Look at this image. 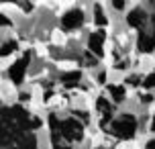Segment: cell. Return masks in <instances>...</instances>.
Wrapping results in <instances>:
<instances>
[{
  "label": "cell",
  "mask_w": 155,
  "mask_h": 149,
  "mask_svg": "<svg viewBox=\"0 0 155 149\" xmlns=\"http://www.w3.org/2000/svg\"><path fill=\"white\" fill-rule=\"evenodd\" d=\"M51 125H53V131H59L68 141H80L84 137V127L76 118H65L61 123H57V118L51 117Z\"/></svg>",
  "instance_id": "obj_1"
},
{
  "label": "cell",
  "mask_w": 155,
  "mask_h": 149,
  "mask_svg": "<svg viewBox=\"0 0 155 149\" xmlns=\"http://www.w3.org/2000/svg\"><path fill=\"white\" fill-rule=\"evenodd\" d=\"M135 129H137V121H135L133 114H120V117L112 123V133L118 135V137H123V139L133 137V135H135Z\"/></svg>",
  "instance_id": "obj_2"
},
{
  "label": "cell",
  "mask_w": 155,
  "mask_h": 149,
  "mask_svg": "<svg viewBox=\"0 0 155 149\" xmlns=\"http://www.w3.org/2000/svg\"><path fill=\"white\" fill-rule=\"evenodd\" d=\"M29 61H31V53H25L23 59H18L16 63H12V65H10L8 76H10V80H12L15 84H21V82H23L25 71H27V68H29Z\"/></svg>",
  "instance_id": "obj_3"
},
{
  "label": "cell",
  "mask_w": 155,
  "mask_h": 149,
  "mask_svg": "<svg viewBox=\"0 0 155 149\" xmlns=\"http://www.w3.org/2000/svg\"><path fill=\"white\" fill-rule=\"evenodd\" d=\"M82 23H84V12H82L80 8L70 10V12L63 15V18H61V27L65 31H74V29H78Z\"/></svg>",
  "instance_id": "obj_4"
},
{
  "label": "cell",
  "mask_w": 155,
  "mask_h": 149,
  "mask_svg": "<svg viewBox=\"0 0 155 149\" xmlns=\"http://www.w3.org/2000/svg\"><path fill=\"white\" fill-rule=\"evenodd\" d=\"M15 139V147L12 149H37V143H35V137L29 133H21V135H12Z\"/></svg>",
  "instance_id": "obj_5"
},
{
  "label": "cell",
  "mask_w": 155,
  "mask_h": 149,
  "mask_svg": "<svg viewBox=\"0 0 155 149\" xmlns=\"http://www.w3.org/2000/svg\"><path fill=\"white\" fill-rule=\"evenodd\" d=\"M145 21H147V15H145V10H141V8H135L133 12H129V16H127V25L129 27H143L145 25Z\"/></svg>",
  "instance_id": "obj_6"
},
{
  "label": "cell",
  "mask_w": 155,
  "mask_h": 149,
  "mask_svg": "<svg viewBox=\"0 0 155 149\" xmlns=\"http://www.w3.org/2000/svg\"><path fill=\"white\" fill-rule=\"evenodd\" d=\"M102 43H104V31H96V33L90 35L88 47H90V51H94L96 55H102Z\"/></svg>",
  "instance_id": "obj_7"
},
{
  "label": "cell",
  "mask_w": 155,
  "mask_h": 149,
  "mask_svg": "<svg viewBox=\"0 0 155 149\" xmlns=\"http://www.w3.org/2000/svg\"><path fill=\"white\" fill-rule=\"evenodd\" d=\"M65 141L68 139L63 135H59V131H53V149H71Z\"/></svg>",
  "instance_id": "obj_8"
},
{
  "label": "cell",
  "mask_w": 155,
  "mask_h": 149,
  "mask_svg": "<svg viewBox=\"0 0 155 149\" xmlns=\"http://www.w3.org/2000/svg\"><path fill=\"white\" fill-rule=\"evenodd\" d=\"M80 78H82L80 71H70V74H65V76L61 78V82L65 84V86H76L78 82H80Z\"/></svg>",
  "instance_id": "obj_9"
},
{
  "label": "cell",
  "mask_w": 155,
  "mask_h": 149,
  "mask_svg": "<svg viewBox=\"0 0 155 149\" xmlns=\"http://www.w3.org/2000/svg\"><path fill=\"white\" fill-rule=\"evenodd\" d=\"M108 92H110V96H112L116 102L124 100V88H120V86H108Z\"/></svg>",
  "instance_id": "obj_10"
},
{
  "label": "cell",
  "mask_w": 155,
  "mask_h": 149,
  "mask_svg": "<svg viewBox=\"0 0 155 149\" xmlns=\"http://www.w3.org/2000/svg\"><path fill=\"white\" fill-rule=\"evenodd\" d=\"M143 88H155V74H151L143 80Z\"/></svg>",
  "instance_id": "obj_11"
},
{
  "label": "cell",
  "mask_w": 155,
  "mask_h": 149,
  "mask_svg": "<svg viewBox=\"0 0 155 149\" xmlns=\"http://www.w3.org/2000/svg\"><path fill=\"white\" fill-rule=\"evenodd\" d=\"M10 49H12V51L16 49V43H15V41H8V43H4V47H2V55H8V53H10Z\"/></svg>",
  "instance_id": "obj_12"
},
{
  "label": "cell",
  "mask_w": 155,
  "mask_h": 149,
  "mask_svg": "<svg viewBox=\"0 0 155 149\" xmlns=\"http://www.w3.org/2000/svg\"><path fill=\"white\" fill-rule=\"evenodd\" d=\"M96 23L98 25H106V18H104V15H102L100 6H96Z\"/></svg>",
  "instance_id": "obj_13"
},
{
  "label": "cell",
  "mask_w": 155,
  "mask_h": 149,
  "mask_svg": "<svg viewBox=\"0 0 155 149\" xmlns=\"http://www.w3.org/2000/svg\"><path fill=\"white\" fill-rule=\"evenodd\" d=\"M129 84H139V76H131L129 78Z\"/></svg>",
  "instance_id": "obj_14"
},
{
  "label": "cell",
  "mask_w": 155,
  "mask_h": 149,
  "mask_svg": "<svg viewBox=\"0 0 155 149\" xmlns=\"http://www.w3.org/2000/svg\"><path fill=\"white\" fill-rule=\"evenodd\" d=\"M112 6H114V8H124L127 4H124V2H112Z\"/></svg>",
  "instance_id": "obj_15"
},
{
  "label": "cell",
  "mask_w": 155,
  "mask_h": 149,
  "mask_svg": "<svg viewBox=\"0 0 155 149\" xmlns=\"http://www.w3.org/2000/svg\"><path fill=\"white\" fill-rule=\"evenodd\" d=\"M147 149H155V139H153V141H149V143H147Z\"/></svg>",
  "instance_id": "obj_16"
},
{
  "label": "cell",
  "mask_w": 155,
  "mask_h": 149,
  "mask_svg": "<svg viewBox=\"0 0 155 149\" xmlns=\"http://www.w3.org/2000/svg\"><path fill=\"white\" fill-rule=\"evenodd\" d=\"M151 131H155V118L151 121Z\"/></svg>",
  "instance_id": "obj_17"
}]
</instances>
